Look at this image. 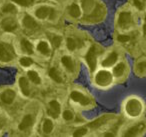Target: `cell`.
I'll return each mask as SVG.
<instances>
[{
	"mask_svg": "<svg viewBox=\"0 0 146 137\" xmlns=\"http://www.w3.org/2000/svg\"><path fill=\"white\" fill-rule=\"evenodd\" d=\"M15 98V92L12 89H7L0 95V100L5 104H11Z\"/></svg>",
	"mask_w": 146,
	"mask_h": 137,
	"instance_id": "obj_10",
	"label": "cell"
},
{
	"mask_svg": "<svg viewBox=\"0 0 146 137\" xmlns=\"http://www.w3.org/2000/svg\"><path fill=\"white\" fill-rule=\"evenodd\" d=\"M33 121H34V119H33L32 115H25L24 118L21 121V123L19 124V129L20 130H27L29 127L32 126Z\"/></svg>",
	"mask_w": 146,
	"mask_h": 137,
	"instance_id": "obj_14",
	"label": "cell"
},
{
	"mask_svg": "<svg viewBox=\"0 0 146 137\" xmlns=\"http://www.w3.org/2000/svg\"><path fill=\"white\" fill-rule=\"evenodd\" d=\"M19 85H20V88L22 90L23 94L28 96L30 94V88H29V84H28V80H27L25 77H21L19 79Z\"/></svg>",
	"mask_w": 146,
	"mask_h": 137,
	"instance_id": "obj_17",
	"label": "cell"
},
{
	"mask_svg": "<svg viewBox=\"0 0 146 137\" xmlns=\"http://www.w3.org/2000/svg\"><path fill=\"white\" fill-rule=\"evenodd\" d=\"M144 129H145V125H144L143 123H140V124L130 128L129 130L125 133V136H136V135L143 132Z\"/></svg>",
	"mask_w": 146,
	"mask_h": 137,
	"instance_id": "obj_15",
	"label": "cell"
},
{
	"mask_svg": "<svg viewBox=\"0 0 146 137\" xmlns=\"http://www.w3.org/2000/svg\"><path fill=\"white\" fill-rule=\"evenodd\" d=\"M96 56H97L96 47L92 46L91 48L88 50V53H87V55H86V60H87L90 71H94L96 68Z\"/></svg>",
	"mask_w": 146,
	"mask_h": 137,
	"instance_id": "obj_5",
	"label": "cell"
},
{
	"mask_svg": "<svg viewBox=\"0 0 146 137\" xmlns=\"http://www.w3.org/2000/svg\"><path fill=\"white\" fill-rule=\"evenodd\" d=\"M16 4L20 5V6H24V7H28L34 3L35 0H13Z\"/></svg>",
	"mask_w": 146,
	"mask_h": 137,
	"instance_id": "obj_28",
	"label": "cell"
},
{
	"mask_svg": "<svg viewBox=\"0 0 146 137\" xmlns=\"http://www.w3.org/2000/svg\"><path fill=\"white\" fill-rule=\"evenodd\" d=\"M23 26L26 29H29V30H33V29L38 28V24L37 22L30 16V15H25L23 17Z\"/></svg>",
	"mask_w": 146,
	"mask_h": 137,
	"instance_id": "obj_13",
	"label": "cell"
},
{
	"mask_svg": "<svg viewBox=\"0 0 146 137\" xmlns=\"http://www.w3.org/2000/svg\"><path fill=\"white\" fill-rule=\"evenodd\" d=\"M15 57V51L12 45L8 43H0V61L8 62Z\"/></svg>",
	"mask_w": 146,
	"mask_h": 137,
	"instance_id": "obj_1",
	"label": "cell"
},
{
	"mask_svg": "<svg viewBox=\"0 0 146 137\" xmlns=\"http://www.w3.org/2000/svg\"><path fill=\"white\" fill-rule=\"evenodd\" d=\"M53 129V123L50 119H45L44 123H43V132L49 134Z\"/></svg>",
	"mask_w": 146,
	"mask_h": 137,
	"instance_id": "obj_25",
	"label": "cell"
},
{
	"mask_svg": "<svg viewBox=\"0 0 146 137\" xmlns=\"http://www.w3.org/2000/svg\"><path fill=\"white\" fill-rule=\"evenodd\" d=\"M61 61H62V64L63 66L65 67V68H67L69 71H71V72H73L74 71V62H73L72 58L69 56H63L62 59H61Z\"/></svg>",
	"mask_w": 146,
	"mask_h": 137,
	"instance_id": "obj_18",
	"label": "cell"
},
{
	"mask_svg": "<svg viewBox=\"0 0 146 137\" xmlns=\"http://www.w3.org/2000/svg\"><path fill=\"white\" fill-rule=\"evenodd\" d=\"M32 63H33L32 59L29 58V57H22V58L20 59V64L22 65V66H24V67L30 66Z\"/></svg>",
	"mask_w": 146,
	"mask_h": 137,
	"instance_id": "obj_31",
	"label": "cell"
},
{
	"mask_svg": "<svg viewBox=\"0 0 146 137\" xmlns=\"http://www.w3.org/2000/svg\"><path fill=\"white\" fill-rule=\"evenodd\" d=\"M134 4H135V6L137 7L139 10H142V9L144 8V5L142 2H140V0H134Z\"/></svg>",
	"mask_w": 146,
	"mask_h": 137,
	"instance_id": "obj_35",
	"label": "cell"
},
{
	"mask_svg": "<svg viewBox=\"0 0 146 137\" xmlns=\"http://www.w3.org/2000/svg\"><path fill=\"white\" fill-rule=\"evenodd\" d=\"M106 14V9L104 8V6L102 4H96L95 7L93 8V10L91 11L89 15L85 17V20L92 21V22H97L104 18Z\"/></svg>",
	"mask_w": 146,
	"mask_h": 137,
	"instance_id": "obj_2",
	"label": "cell"
},
{
	"mask_svg": "<svg viewBox=\"0 0 146 137\" xmlns=\"http://www.w3.org/2000/svg\"><path fill=\"white\" fill-rule=\"evenodd\" d=\"M55 14H56V11L48 6H41L36 10V16L40 19H45L47 17H49L50 19H53Z\"/></svg>",
	"mask_w": 146,
	"mask_h": 137,
	"instance_id": "obj_3",
	"label": "cell"
},
{
	"mask_svg": "<svg viewBox=\"0 0 146 137\" xmlns=\"http://www.w3.org/2000/svg\"><path fill=\"white\" fill-rule=\"evenodd\" d=\"M47 113L49 116L53 117V118H57L59 113H60V104L56 100L51 101L49 103V108L47 109Z\"/></svg>",
	"mask_w": 146,
	"mask_h": 137,
	"instance_id": "obj_9",
	"label": "cell"
},
{
	"mask_svg": "<svg viewBox=\"0 0 146 137\" xmlns=\"http://www.w3.org/2000/svg\"><path fill=\"white\" fill-rule=\"evenodd\" d=\"M126 110L127 113L131 116H136L137 114H139L140 111H141V105L138 102L137 100H130L127 103V106H126Z\"/></svg>",
	"mask_w": 146,
	"mask_h": 137,
	"instance_id": "obj_6",
	"label": "cell"
},
{
	"mask_svg": "<svg viewBox=\"0 0 146 137\" xmlns=\"http://www.w3.org/2000/svg\"><path fill=\"white\" fill-rule=\"evenodd\" d=\"M124 71H125V65H124L123 63L117 64L113 69V73L115 76H121V75L124 73Z\"/></svg>",
	"mask_w": 146,
	"mask_h": 137,
	"instance_id": "obj_26",
	"label": "cell"
},
{
	"mask_svg": "<svg viewBox=\"0 0 146 137\" xmlns=\"http://www.w3.org/2000/svg\"><path fill=\"white\" fill-rule=\"evenodd\" d=\"M67 47H68L69 50H74L77 47V41L73 38H68L67 39Z\"/></svg>",
	"mask_w": 146,
	"mask_h": 137,
	"instance_id": "obj_29",
	"label": "cell"
},
{
	"mask_svg": "<svg viewBox=\"0 0 146 137\" xmlns=\"http://www.w3.org/2000/svg\"><path fill=\"white\" fill-rule=\"evenodd\" d=\"M132 22V17L129 12H122L120 13L118 18V24L122 28H127Z\"/></svg>",
	"mask_w": 146,
	"mask_h": 137,
	"instance_id": "obj_7",
	"label": "cell"
},
{
	"mask_svg": "<svg viewBox=\"0 0 146 137\" xmlns=\"http://www.w3.org/2000/svg\"><path fill=\"white\" fill-rule=\"evenodd\" d=\"M86 132H87V129L86 128H79L73 133V136H82V135H84Z\"/></svg>",
	"mask_w": 146,
	"mask_h": 137,
	"instance_id": "obj_33",
	"label": "cell"
},
{
	"mask_svg": "<svg viewBox=\"0 0 146 137\" xmlns=\"http://www.w3.org/2000/svg\"><path fill=\"white\" fill-rule=\"evenodd\" d=\"M37 49H38L39 52H41L42 54H49V45L47 42H44V41H42V42H40L38 44V46H37Z\"/></svg>",
	"mask_w": 146,
	"mask_h": 137,
	"instance_id": "obj_24",
	"label": "cell"
},
{
	"mask_svg": "<svg viewBox=\"0 0 146 137\" xmlns=\"http://www.w3.org/2000/svg\"><path fill=\"white\" fill-rule=\"evenodd\" d=\"M49 76L54 81H56V82H62V78H61L60 74H59V72L57 71V69L55 67H52L49 70Z\"/></svg>",
	"mask_w": 146,
	"mask_h": 137,
	"instance_id": "obj_22",
	"label": "cell"
},
{
	"mask_svg": "<svg viewBox=\"0 0 146 137\" xmlns=\"http://www.w3.org/2000/svg\"><path fill=\"white\" fill-rule=\"evenodd\" d=\"M27 75H28L29 79H30V80L32 81L34 84H40L41 80H40V77H39V75L37 74V72L31 70V71H28Z\"/></svg>",
	"mask_w": 146,
	"mask_h": 137,
	"instance_id": "obj_23",
	"label": "cell"
},
{
	"mask_svg": "<svg viewBox=\"0 0 146 137\" xmlns=\"http://www.w3.org/2000/svg\"><path fill=\"white\" fill-rule=\"evenodd\" d=\"M69 14L73 17V18H78V17L81 15V11L80 8L78 7V5L76 4H72L69 7Z\"/></svg>",
	"mask_w": 146,
	"mask_h": 137,
	"instance_id": "obj_19",
	"label": "cell"
},
{
	"mask_svg": "<svg viewBox=\"0 0 146 137\" xmlns=\"http://www.w3.org/2000/svg\"><path fill=\"white\" fill-rule=\"evenodd\" d=\"M73 113L71 112L70 110H65L64 112H63V118L65 119V120H71V119L73 118Z\"/></svg>",
	"mask_w": 146,
	"mask_h": 137,
	"instance_id": "obj_32",
	"label": "cell"
},
{
	"mask_svg": "<svg viewBox=\"0 0 146 137\" xmlns=\"http://www.w3.org/2000/svg\"><path fill=\"white\" fill-rule=\"evenodd\" d=\"M1 27L4 29L5 31H8V32H13L18 28V24L17 22L12 18H6L2 21L1 23Z\"/></svg>",
	"mask_w": 146,
	"mask_h": 137,
	"instance_id": "obj_8",
	"label": "cell"
},
{
	"mask_svg": "<svg viewBox=\"0 0 146 137\" xmlns=\"http://www.w3.org/2000/svg\"><path fill=\"white\" fill-rule=\"evenodd\" d=\"M49 39L51 40V43L55 48H58L61 44V41H62V38L58 35H49Z\"/></svg>",
	"mask_w": 146,
	"mask_h": 137,
	"instance_id": "obj_27",
	"label": "cell"
},
{
	"mask_svg": "<svg viewBox=\"0 0 146 137\" xmlns=\"http://www.w3.org/2000/svg\"><path fill=\"white\" fill-rule=\"evenodd\" d=\"M112 117H113V116H112V115H110V114L103 115V116H101L100 118L96 119V120L92 121L91 123H89V124H88V126H89V128H93V129L98 128V127H100V126H102V125L105 124L107 121H109Z\"/></svg>",
	"mask_w": 146,
	"mask_h": 137,
	"instance_id": "obj_12",
	"label": "cell"
},
{
	"mask_svg": "<svg viewBox=\"0 0 146 137\" xmlns=\"http://www.w3.org/2000/svg\"><path fill=\"white\" fill-rule=\"evenodd\" d=\"M3 12L5 13H15L16 12V7L13 4H6L4 7H3Z\"/></svg>",
	"mask_w": 146,
	"mask_h": 137,
	"instance_id": "obj_30",
	"label": "cell"
},
{
	"mask_svg": "<svg viewBox=\"0 0 146 137\" xmlns=\"http://www.w3.org/2000/svg\"><path fill=\"white\" fill-rule=\"evenodd\" d=\"M117 39L120 42H127V41L130 40V36H127V35H119Z\"/></svg>",
	"mask_w": 146,
	"mask_h": 137,
	"instance_id": "obj_34",
	"label": "cell"
},
{
	"mask_svg": "<svg viewBox=\"0 0 146 137\" xmlns=\"http://www.w3.org/2000/svg\"><path fill=\"white\" fill-rule=\"evenodd\" d=\"M117 57H118L117 53H115V52L110 53V54L103 60V62H102V66H103V67L112 66V65L116 62V60H117Z\"/></svg>",
	"mask_w": 146,
	"mask_h": 137,
	"instance_id": "obj_16",
	"label": "cell"
},
{
	"mask_svg": "<svg viewBox=\"0 0 146 137\" xmlns=\"http://www.w3.org/2000/svg\"><path fill=\"white\" fill-rule=\"evenodd\" d=\"M21 47H22V49H23L24 52L29 53V54H31V53L33 52L32 44H31L27 39H22V40H21Z\"/></svg>",
	"mask_w": 146,
	"mask_h": 137,
	"instance_id": "obj_20",
	"label": "cell"
},
{
	"mask_svg": "<svg viewBox=\"0 0 146 137\" xmlns=\"http://www.w3.org/2000/svg\"><path fill=\"white\" fill-rule=\"evenodd\" d=\"M94 0H82V8L85 12H90L94 7Z\"/></svg>",
	"mask_w": 146,
	"mask_h": 137,
	"instance_id": "obj_21",
	"label": "cell"
},
{
	"mask_svg": "<svg viewBox=\"0 0 146 137\" xmlns=\"http://www.w3.org/2000/svg\"><path fill=\"white\" fill-rule=\"evenodd\" d=\"M112 80V76L108 71L101 70L97 73L95 77V81L98 85H101V86H106L108 85Z\"/></svg>",
	"mask_w": 146,
	"mask_h": 137,
	"instance_id": "obj_4",
	"label": "cell"
},
{
	"mask_svg": "<svg viewBox=\"0 0 146 137\" xmlns=\"http://www.w3.org/2000/svg\"><path fill=\"white\" fill-rule=\"evenodd\" d=\"M71 99L75 102H78L82 105H88L90 103V99L88 97H86L85 95L81 94V93L77 92V91H73L70 95Z\"/></svg>",
	"mask_w": 146,
	"mask_h": 137,
	"instance_id": "obj_11",
	"label": "cell"
}]
</instances>
